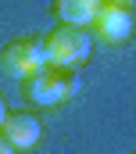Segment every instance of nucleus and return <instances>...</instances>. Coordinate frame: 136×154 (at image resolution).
Segmentation results:
<instances>
[{"label":"nucleus","mask_w":136,"mask_h":154,"mask_svg":"<svg viewBox=\"0 0 136 154\" xmlns=\"http://www.w3.org/2000/svg\"><path fill=\"white\" fill-rule=\"evenodd\" d=\"M79 90L82 82L75 75V68H61V65H43L22 79V97L32 108H61Z\"/></svg>","instance_id":"f257e3e1"},{"label":"nucleus","mask_w":136,"mask_h":154,"mask_svg":"<svg viewBox=\"0 0 136 154\" xmlns=\"http://www.w3.org/2000/svg\"><path fill=\"white\" fill-rule=\"evenodd\" d=\"M43 39H47L50 65H61V68H79L93 54V32L82 29V25H61L57 22Z\"/></svg>","instance_id":"f03ea898"},{"label":"nucleus","mask_w":136,"mask_h":154,"mask_svg":"<svg viewBox=\"0 0 136 154\" xmlns=\"http://www.w3.org/2000/svg\"><path fill=\"white\" fill-rule=\"evenodd\" d=\"M43 65H50L43 36H18L11 43H4V50H0V68L14 79H25L29 72L43 68Z\"/></svg>","instance_id":"7ed1b4c3"},{"label":"nucleus","mask_w":136,"mask_h":154,"mask_svg":"<svg viewBox=\"0 0 136 154\" xmlns=\"http://www.w3.org/2000/svg\"><path fill=\"white\" fill-rule=\"evenodd\" d=\"M90 32L100 39V43H111V47L133 39V32H136L133 7L129 4H115V0H100V7H97V14L90 22Z\"/></svg>","instance_id":"20e7f679"},{"label":"nucleus","mask_w":136,"mask_h":154,"mask_svg":"<svg viewBox=\"0 0 136 154\" xmlns=\"http://www.w3.org/2000/svg\"><path fill=\"white\" fill-rule=\"evenodd\" d=\"M0 133L7 136V143H11L14 151H29V147H36V143L43 140V125H39V118L29 115V111H11V115H4Z\"/></svg>","instance_id":"39448f33"},{"label":"nucleus","mask_w":136,"mask_h":154,"mask_svg":"<svg viewBox=\"0 0 136 154\" xmlns=\"http://www.w3.org/2000/svg\"><path fill=\"white\" fill-rule=\"evenodd\" d=\"M97 7H100V0H54V4H50L54 18H57L61 25H82V29H90Z\"/></svg>","instance_id":"423d86ee"},{"label":"nucleus","mask_w":136,"mask_h":154,"mask_svg":"<svg viewBox=\"0 0 136 154\" xmlns=\"http://www.w3.org/2000/svg\"><path fill=\"white\" fill-rule=\"evenodd\" d=\"M0 154H14V147L7 143V136H4V133H0Z\"/></svg>","instance_id":"0eeeda50"},{"label":"nucleus","mask_w":136,"mask_h":154,"mask_svg":"<svg viewBox=\"0 0 136 154\" xmlns=\"http://www.w3.org/2000/svg\"><path fill=\"white\" fill-rule=\"evenodd\" d=\"M4 115H7V104H4V93H0V122H4Z\"/></svg>","instance_id":"6e6552de"},{"label":"nucleus","mask_w":136,"mask_h":154,"mask_svg":"<svg viewBox=\"0 0 136 154\" xmlns=\"http://www.w3.org/2000/svg\"><path fill=\"white\" fill-rule=\"evenodd\" d=\"M115 4H129V7H133V4H136V0H115Z\"/></svg>","instance_id":"1a4fd4ad"}]
</instances>
